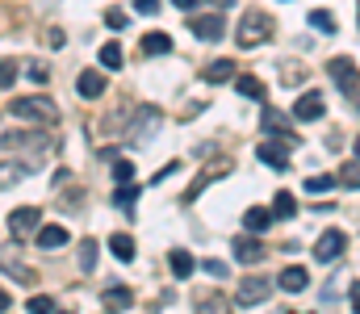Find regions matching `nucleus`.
Returning a JSON list of instances; mask_svg holds the SVG:
<instances>
[{
  "instance_id": "obj_1",
  "label": "nucleus",
  "mask_w": 360,
  "mask_h": 314,
  "mask_svg": "<svg viewBox=\"0 0 360 314\" xmlns=\"http://www.w3.org/2000/svg\"><path fill=\"white\" fill-rule=\"evenodd\" d=\"M8 113L17 117V122H42V126H55L59 122V105L51 101V97H13L8 101Z\"/></svg>"
},
{
  "instance_id": "obj_2",
  "label": "nucleus",
  "mask_w": 360,
  "mask_h": 314,
  "mask_svg": "<svg viewBox=\"0 0 360 314\" xmlns=\"http://www.w3.org/2000/svg\"><path fill=\"white\" fill-rule=\"evenodd\" d=\"M272 30H276V25H272L269 13H248V17L239 21V30H235V42H239L243 51H248V46H260V42L272 38Z\"/></svg>"
},
{
  "instance_id": "obj_3",
  "label": "nucleus",
  "mask_w": 360,
  "mask_h": 314,
  "mask_svg": "<svg viewBox=\"0 0 360 314\" xmlns=\"http://www.w3.org/2000/svg\"><path fill=\"white\" fill-rule=\"evenodd\" d=\"M155 130H160V109L155 105H143V109H134V122L126 126V143L130 147H143V143L155 138Z\"/></svg>"
},
{
  "instance_id": "obj_4",
  "label": "nucleus",
  "mask_w": 360,
  "mask_h": 314,
  "mask_svg": "<svg viewBox=\"0 0 360 314\" xmlns=\"http://www.w3.org/2000/svg\"><path fill=\"white\" fill-rule=\"evenodd\" d=\"M327 72H331V80L340 84V93L356 105V59H352V55H344V59H331V63H327Z\"/></svg>"
},
{
  "instance_id": "obj_5",
  "label": "nucleus",
  "mask_w": 360,
  "mask_h": 314,
  "mask_svg": "<svg viewBox=\"0 0 360 314\" xmlns=\"http://www.w3.org/2000/svg\"><path fill=\"white\" fill-rule=\"evenodd\" d=\"M38 147H46V134L42 130H4L0 134V151L8 155V151H38Z\"/></svg>"
},
{
  "instance_id": "obj_6",
  "label": "nucleus",
  "mask_w": 360,
  "mask_h": 314,
  "mask_svg": "<svg viewBox=\"0 0 360 314\" xmlns=\"http://www.w3.org/2000/svg\"><path fill=\"white\" fill-rule=\"evenodd\" d=\"M344 251H348V235L344 230H323L319 243H314V260L319 264H335Z\"/></svg>"
},
{
  "instance_id": "obj_7",
  "label": "nucleus",
  "mask_w": 360,
  "mask_h": 314,
  "mask_svg": "<svg viewBox=\"0 0 360 314\" xmlns=\"http://www.w3.org/2000/svg\"><path fill=\"white\" fill-rule=\"evenodd\" d=\"M38 226H42V209L21 206V209H13V214H8V235H13V239H30Z\"/></svg>"
},
{
  "instance_id": "obj_8",
  "label": "nucleus",
  "mask_w": 360,
  "mask_h": 314,
  "mask_svg": "<svg viewBox=\"0 0 360 314\" xmlns=\"http://www.w3.org/2000/svg\"><path fill=\"white\" fill-rule=\"evenodd\" d=\"M289 147H297V138H276V143L269 138V143H264V147H260L256 155H260V159H264L269 168L285 172V168H289Z\"/></svg>"
},
{
  "instance_id": "obj_9",
  "label": "nucleus",
  "mask_w": 360,
  "mask_h": 314,
  "mask_svg": "<svg viewBox=\"0 0 360 314\" xmlns=\"http://www.w3.org/2000/svg\"><path fill=\"white\" fill-rule=\"evenodd\" d=\"M269 294H272V281H269V277H248V281L239 285L235 302H239V306H260Z\"/></svg>"
},
{
  "instance_id": "obj_10",
  "label": "nucleus",
  "mask_w": 360,
  "mask_h": 314,
  "mask_svg": "<svg viewBox=\"0 0 360 314\" xmlns=\"http://www.w3.org/2000/svg\"><path fill=\"white\" fill-rule=\"evenodd\" d=\"M188 30H193L201 42H218V38L226 34V21H222L218 13H201V17H193V21H188Z\"/></svg>"
},
{
  "instance_id": "obj_11",
  "label": "nucleus",
  "mask_w": 360,
  "mask_h": 314,
  "mask_svg": "<svg viewBox=\"0 0 360 314\" xmlns=\"http://www.w3.org/2000/svg\"><path fill=\"white\" fill-rule=\"evenodd\" d=\"M323 109H327V105H323L319 93H302V97L293 101V117H297V122H319Z\"/></svg>"
},
{
  "instance_id": "obj_12",
  "label": "nucleus",
  "mask_w": 360,
  "mask_h": 314,
  "mask_svg": "<svg viewBox=\"0 0 360 314\" xmlns=\"http://www.w3.org/2000/svg\"><path fill=\"white\" fill-rule=\"evenodd\" d=\"M101 306H105L109 314H122V310H130V306H134V294H130L126 285H109V289L101 294Z\"/></svg>"
},
{
  "instance_id": "obj_13",
  "label": "nucleus",
  "mask_w": 360,
  "mask_h": 314,
  "mask_svg": "<svg viewBox=\"0 0 360 314\" xmlns=\"http://www.w3.org/2000/svg\"><path fill=\"white\" fill-rule=\"evenodd\" d=\"M264 256H269V247H264V243H256V239H248V235H239V239H235V260H239V264H260Z\"/></svg>"
},
{
  "instance_id": "obj_14",
  "label": "nucleus",
  "mask_w": 360,
  "mask_h": 314,
  "mask_svg": "<svg viewBox=\"0 0 360 314\" xmlns=\"http://www.w3.org/2000/svg\"><path fill=\"white\" fill-rule=\"evenodd\" d=\"M310 285V273L302 268V264H289L281 277H276V289H285V294H302Z\"/></svg>"
},
{
  "instance_id": "obj_15",
  "label": "nucleus",
  "mask_w": 360,
  "mask_h": 314,
  "mask_svg": "<svg viewBox=\"0 0 360 314\" xmlns=\"http://www.w3.org/2000/svg\"><path fill=\"white\" fill-rule=\"evenodd\" d=\"M76 89H80V97H84V101H96V97H101V93L109 89V80H105L101 72H80Z\"/></svg>"
},
{
  "instance_id": "obj_16",
  "label": "nucleus",
  "mask_w": 360,
  "mask_h": 314,
  "mask_svg": "<svg viewBox=\"0 0 360 314\" xmlns=\"http://www.w3.org/2000/svg\"><path fill=\"white\" fill-rule=\"evenodd\" d=\"M272 222H276V218H272V209H264V206H252L243 214V230H252V235H264Z\"/></svg>"
},
{
  "instance_id": "obj_17",
  "label": "nucleus",
  "mask_w": 360,
  "mask_h": 314,
  "mask_svg": "<svg viewBox=\"0 0 360 314\" xmlns=\"http://www.w3.org/2000/svg\"><path fill=\"white\" fill-rule=\"evenodd\" d=\"M235 76H239L235 59H218V63L205 67V84H226V80H235Z\"/></svg>"
},
{
  "instance_id": "obj_18",
  "label": "nucleus",
  "mask_w": 360,
  "mask_h": 314,
  "mask_svg": "<svg viewBox=\"0 0 360 314\" xmlns=\"http://www.w3.org/2000/svg\"><path fill=\"white\" fill-rule=\"evenodd\" d=\"M34 239H38V247H63L72 235H68V226H55V222H51V226H38Z\"/></svg>"
},
{
  "instance_id": "obj_19",
  "label": "nucleus",
  "mask_w": 360,
  "mask_h": 314,
  "mask_svg": "<svg viewBox=\"0 0 360 314\" xmlns=\"http://www.w3.org/2000/svg\"><path fill=\"white\" fill-rule=\"evenodd\" d=\"M226 172H231V164H218L214 172H201V176L193 181V189H184V202H197V197L205 193V185H210V181H218V176H226Z\"/></svg>"
},
{
  "instance_id": "obj_20",
  "label": "nucleus",
  "mask_w": 360,
  "mask_h": 314,
  "mask_svg": "<svg viewBox=\"0 0 360 314\" xmlns=\"http://www.w3.org/2000/svg\"><path fill=\"white\" fill-rule=\"evenodd\" d=\"M139 51H143V55H172V38H168V34H143Z\"/></svg>"
},
{
  "instance_id": "obj_21",
  "label": "nucleus",
  "mask_w": 360,
  "mask_h": 314,
  "mask_svg": "<svg viewBox=\"0 0 360 314\" xmlns=\"http://www.w3.org/2000/svg\"><path fill=\"white\" fill-rule=\"evenodd\" d=\"M96 59H101V67H105V72H122V63H126V51H122L117 42H105Z\"/></svg>"
},
{
  "instance_id": "obj_22",
  "label": "nucleus",
  "mask_w": 360,
  "mask_h": 314,
  "mask_svg": "<svg viewBox=\"0 0 360 314\" xmlns=\"http://www.w3.org/2000/svg\"><path fill=\"white\" fill-rule=\"evenodd\" d=\"M168 268H172V277H176V281H184V277H193V273H197V260H193L188 251H172V256H168Z\"/></svg>"
},
{
  "instance_id": "obj_23",
  "label": "nucleus",
  "mask_w": 360,
  "mask_h": 314,
  "mask_svg": "<svg viewBox=\"0 0 360 314\" xmlns=\"http://www.w3.org/2000/svg\"><path fill=\"white\" fill-rule=\"evenodd\" d=\"M25 176H30V168H25V164H8V159L0 164V189H13V185H21Z\"/></svg>"
},
{
  "instance_id": "obj_24",
  "label": "nucleus",
  "mask_w": 360,
  "mask_h": 314,
  "mask_svg": "<svg viewBox=\"0 0 360 314\" xmlns=\"http://www.w3.org/2000/svg\"><path fill=\"white\" fill-rule=\"evenodd\" d=\"M235 89H239V97H248V101H264V84H260L256 76H235Z\"/></svg>"
},
{
  "instance_id": "obj_25",
  "label": "nucleus",
  "mask_w": 360,
  "mask_h": 314,
  "mask_svg": "<svg viewBox=\"0 0 360 314\" xmlns=\"http://www.w3.org/2000/svg\"><path fill=\"white\" fill-rule=\"evenodd\" d=\"M109 251L130 264V260H134V239H130V235H109Z\"/></svg>"
},
{
  "instance_id": "obj_26",
  "label": "nucleus",
  "mask_w": 360,
  "mask_h": 314,
  "mask_svg": "<svg viewBox=\"0 0 360 314\" xmlns=\"http://www.w3.org/2000/svg\"><path fill=\"white\" fill-rule=\"evenodd\" d=\"M293 214H297V202H293V193L276 189V197H272V218H293Z\"/></svg>"
},
{
  "instance_id": "obj_27",
  "label": "nucleus",
  "mask_w": 360,
  "mask_h": 314,
  "mask_svg": "<svg viewBox=\"0 0 360 314\" xmlns=\"http://www.w3.org/2000/svg\"><path fill=\"white\" fill-rule=\"evenodd\" d=\"M285 126H289V122H285V113H281V109H264V130H269V134H281V138H293V134H289Z\"/></svg>"
},
{
  "instance_id": "obj_28",
  "label": "nucleus",
  "mask_w": 360,
  "mask_h": 314,
  "mask_svg": "<svg viewBox=\"0 0 360 314\" xmlns=\"http://www.w3.org/2000/svg\"><path fill=\"white\" fill-rule=\"evenodd\" d=\"M96 251H101L96 239H80V273H92L96 268Z\"/></svg>"
},
{
  "instance_id": "obj_29",
  "label": "nucleus",
  "mask_w": 360,
  "mask_h": 314,
  "mask_svg": "<svg viewBox=\"0 0 360 314\" xmlns=\"http://www.w3.org/2000/svg\"><path fill=\"white\" fill-rule=\"evenodd\" d=\"M306 21H310V25H314L319 34H335V17H331L327 8H314V13H310Z\"/></svg>"
},
{
  "instance_id": "obj_30",
  "label": "nucleus",
  "mask_w": 360,
  "mask_h": 314,
  "mask_svg": "<svg viewBox=\"0 0 360 314\" xmlns=\"http://www.w3.org/2000/svg\"><path fill=\"white\" fill-rule=\"evenodd\" d=\"M0 268H4V273H13V277H17L21 285H34V273H30V268H21V264H17L13 256H0Z\"/></svg>"
},
{
  "instance_id": "obj_31",
  "label": "nucleus",
  "mask_w": 360,
  "mask_h": 314,
  "mask_svg": "<svg viewBox=\"0 0 360 314\" xmlns=\"http://www.w3.org/2000/svg\"><path fill=\"white\" fill-rule=\"evenodd\" d=\"M331 189H335V176H306V193L323 197V193H331Z\"/></svg>"
},
{
  "instance_id": "obj_32",
  "label": "nucleus",
  "mask_w": 360,
  "mask_h": 314,
  "mask_svg": "<svg viewBox=\"0 0 360 314\" xmlns=\"http://www.w3.org/2000/svg\"><path fill=\"white\" fill-rule=\"evenodd\" d=\"M25 310L30 314H55V298H51V294H34V298L25 302Z\"/></svg>"
},
{
  "instance_id": "obj_33",
  "label": "nucleus",
  "mask_w": 360,
  "mask_h": 314,
  "mask_svg": "<svg viewBox=\"0 0 360 314\" xmlns=\"http://www.w3.org/2000/svg\"><path fill=\"white\" fill-rule=\"evenodd\" d=\"M197 314H231V306H226L218 294H210V298H201V302H197Z\"/></svg>"
},
{
  "instance_id": "obj_34",
  "label": "nucleus",
  "mask_w": 360,
  "mask_h": 314,
  "mask_svg": "<svg viewBox=\"0 0 360 314\" xmlns=\"http://www.w3.org/2000/svg\"><path fill=\"white\" fill-rule=\"evenodd\" d=\"M113 181H117V185L134 181V164H130V159H113Z\"/></svg>"
},
{
  "instance_id": "obj_35",
  "label": "nucleus",
  "mask_w": 360,
  "mask_h": 314,
  "mask_svg": "<svg viewBox=\"0 0 360 314\" xmlns=\"http://www.w3.org/2000/svg\"><path fill=\"white\" fill-rule=\"evenodd\" d=\"M17 80V67H13V59H0V89H8Z\"/></svg>"
},
{
  "instance_id": "obj_36",
  "label": "nucleus",
  "mask_w": 360,
  "mask_h": 314,
  "mask_svg": "<svg viewBox=\"0 0 360 314\" xmlns=\"http://www.w3.org/2000/svg\"><path fill=\"white\" fill-rule=\"evenodd\" d=\"M356 181H360V164H356V159H348V164H344V185H348V189H356Z\"/></svg>"
},
{
  "instance_id": "obj_37",
  "label": "nucleus",
  "mask_w": 360,
  "mask_h": 314,
  "mask_svg": "<svg viewBox=\"0 0 360 314\" xmlns=\"http://www.w3.org/2000/svg\"><path fill=\"white\" fill-rule=\"evenodd\" d=\"M105 25H109V30H126V25H130V17H126L122 8H113V13L105 17Z\"/></svg>"
},
{
  "instance_id": "obj_38",
  "label": "nucleus",
  "mask_w": 360,
  "mask_h": 314,
  "mask_svg": "<svg viewBox=\"0 0 360 314\" xmlns=\"http://www.w3.org/2000/svg\"><path fill=\"white\" fill-rule=\"evenodd\" d=\"M201 268H205V273H210V277H214V281H222V277H226V273H231V268H226V264H222V260H205V264H201Z\"/></svg>"
},
{
  "instance_id": "obj_39",
  "label": "nucleus",
  "mask_w": 360,
  "mask_h": 314,
  "mask_svg": "<svg viewBox=\"0 0 360 314\" xmlns=\"http://www.w3.org/2000/svg\"><path fill=\"white\" fill-rule=\"evenodd\" d=\"M134 197H139V189H134V185H130V181H126V185H122V189H117V206H130V202H134Z\"/></svg>"
},
{
  "instance_id": "obj_40",
  "label": "nucleus",
  "mask_w": 360,
  "mask_h": 314,
  "mask_svg": "<svg viewBox=\"0 0 360 314\" xmlns=\"http://www.w3.org/2000/svg\"><path fill=\"white\" fill-rule=\"evenodd\" d=\"M46 76H51L46 63H30V80H34V84H46Z\"/></svg>"
},
{
  "instance_id": "obj_41",
  "label": "nucleus",
  "mask_w": 360,
  "mask_h": 314,
  "mask_svg": "<svg viewBox=\"0 0 360 314\" xmlns=\"http://www.w3.org/2000/svg\"><path fill=\"white\" fill-rule=\"evenodd\" d=\"M134 8H139V13H155V8H160V0H134Z\"/></svg>"
},
{
  "instance_id": "obj_42",
  "label": "nucleus",
  "mask_w": 360,
  "mask_h": 314,
  "mask_svg": "<svg viewBox=\"0 0 360 314\" xmlns=\"http://www.w3.org/2000/svg\"><path fill=\"white\" fill-rule=\"evenodd\" d=\"M8 302H13V298H8V289H0V314L8 310Z\"/></svg>"
},
{
  "instance_id": "obj_43",
  "label": "nucleus",
  "mask_w": 360,
  "mask_h": 314,
  "mask_svg": "<svg viewBox=\"0 0 360 314\" xmlns=\"http://www.w3.org/2000/svg\"><path fill=\"white\" fill-rule=\"evenodd\" d=\"M176 8H197V0H172Z\"/></svg>"
},
{
  "instance_id": "obj_44",
  "label": "nucleus",
  "mask_w": 360,
  "mask_h": 314,
  "mask_svg": "<svg viewBox=\"0 0 360 314\" xmlns=\"http://www.w3.org/2000/svg\"><path fill=\"white\" fill-rule=\"evenodd\" d=\"M63 314H72V310H63Z\"/></svg>"
}]
</instances>
